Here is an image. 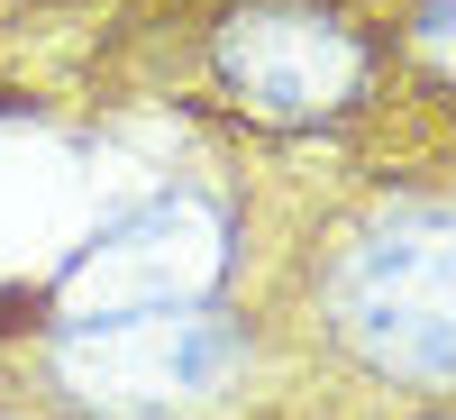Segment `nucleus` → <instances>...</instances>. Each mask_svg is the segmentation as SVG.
Wrapping results in <instances>:
<instances>
[{"mask_svg":"<svg viewBox=\"0 0 456 420\" xmlns=\"http://www.w3.org/2000/svg\"><path fill=\"white\" fill-rule=\"evenodd\" d=\"M338 329L374 366L420 375L429 393L447 384V219L438 202H411L374 238H356V256L338 265Z\"/></svg>","mask_w":456,"mask_h":420,"instance_id":"nucleus-1","label":"nucleus"},{"mask_svg":"<svg viewBox=\"0 0 456 420\" xmlns=\"http://www.w3.org/2000/svg\"><path fill=\"white\" fill-rule=\"evenodd\" d=\"M219 265H228V219L210 202H192V193L146 202L137 219H119L64 275L55 320L64 329H101V320H137V311H192V301H210Z\"/></svg>","mask_w":456,"mask_h":420,"instance_id":"nucleus-2","label":"nucleus"},{"mask_svg":"<svg viewBox=\"0 0 456 420\" xmlns=\"http://www.w3.org/2000/svg\"><path fill=\"white\" fill-rule=\"evenodd\" d=\"M247 338L219 311H137V320H101V329H64V384L101 402V411H174L201 402L238 375Z\"/></svg>","mask_w":456,"mask_h":420,"instance_id":"nucleus-3","label":"nucleus"},{"mask_svg":"<svg viewBox=\"0 0 456 420\" xmlns=\"http://www.w3.org/2000/svg\"><path fill=\"white\" fill-rule=\"evenodd\" d=\"M219 73L228 92L256 101L265 119H329L338 101H356L365 83V46L347 19L301 10V0H256L228 19L219 37Z\"/></svg>","mask_w":456,"mask_h":420,"instance_id":"nucleus-4","label":"nucleus"}]
</instances>
